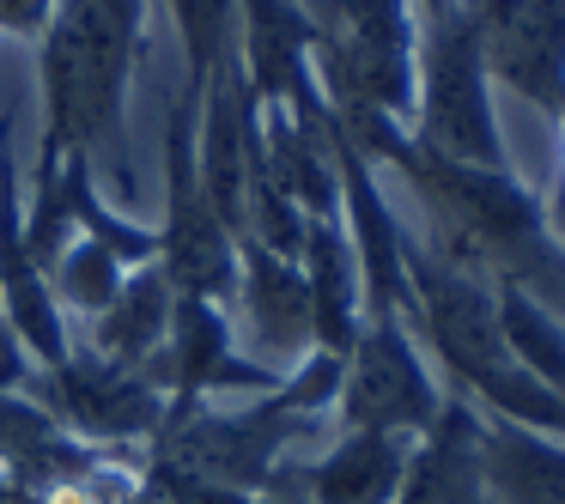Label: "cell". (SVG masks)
Listing matches in <instances>:
<instances>
[{"label":"cell","instance_id":"1","mask_svg":"<svg viewBox=\"0 0 565 504\" xmlns=\"http://www.w3.org/2000/svg\"><path fill=\"white\" fill-rule=\"evenodd\" d=\"M334 110V104H329ZM359 152L371 164L402 171V183L419 195L431 219V244L444 261L480 274V280H511L535 292L565 317V249L547 232V201L523 183L516 171H480V164H456L444 152L419 147L407 122H390L377 110H334Z\"/></svg>","mask_w":565,"mask_h":504},{"label":"cell","instance_id":"2","mask_svg":"<svg viewBox=\"0 0 565 504\" xmlns=\"http://www.w3.org/2000/svg\"><path fill=\"white\" fill-rule=\"evenodd\" d=\"M147 55V0H55V19L38 43L43 67V164L86 152L110 159L122 189L128 171V86Z\"/></svg>","mask_w":565,"mask_h":504},{"label":"cell","instance_id":"3","mask_svg":"<svg viewBox=\"0 0 565 504\" xmlns=\"http://www.w3.org/2000/svg\"><path fill=\"white\" fill-rule=\"evenodd\" d=\"M317 86L334 110H377L390 122H414V0H329V19H317Z\"/></svg>","mask_w":565,"mask_h":504},{"label":"cell","instance_id":"4","mask_svg":"<svg viewBox=\"0 0 565 504\" xmlns=\"http://www.w3.org/2000/svg\"><path fill=\"white\" fill-rule=\"evenodd\" d=\"M407 135L456 164L511 171L499 110H492V74L480 62L475 25H468L462 7L419 25V86H414V122H407Z\"/></svg>","mask_w":565,"mask_h":504},{"label":"cell","instance_id":"5","mask_svg":"<svg viewBox=\"0 0 565 504\" xmlns=\"http://www.w3.org/2000/svg\"><path fill=\"white\" fill-rule=\"evenodd\" d=\"M407 322L419 329V346L450 371L456 395H468V401H480L516 365L499 329L492 280L444 261L438 249L414 244V237H407Z\"/></svg>","mask_w":565,"mask_h":504},{"label":"cell","instance_id":"6","mask_svg":"<svg viewBox=\"0 0 565 504\" xmlns=\"http://www.w3.org/2000/svg\"><path fill=\"white\" fill-rule=\"evenodd\" d=\"M195 122L201 104L177 92L171 116H164V213H159V268L177 298H207V304L232 310L237 292V237L232 225L213 213L207 189L195 171Z\"/></svg>","mask_w":565,"mask_h":504},{"label":"cell","instance_id":"7","mask_svg":"<svg viewBox=\"0 0 565 504\" xmlns=\"http://www.w3.org/2000/svg\"><path fill=\"white\" fill-rule=\"evenodd\" d=\"M444 389L426 365L414 322L407 317H365L353 353L341 365L334 389V419L341 431H390V438H419L438 419Z\"/></svg>","mask_w":565,"mask_h":504},{"label":"cell","instance_id":"8","mask_svg":"<svg viewBox=\"0 0 565 504\" xmlns=\"http://www.w3.org/2000/svg\"><path fill=\"white\" fill-rule=\"evenodd\" d=\"M25 395L62 431L98 443V450H147L164 426V401H171L147 371L110 365L92 346H74L62 365L38 371Z\"/></svg>","mask_w":565,"mask_h":504},{"label":"cell","instance_id":"9","mask_svg":"<svg viewBox=\"0 0 565 504\" xmlns=\"http://www.w3.org/2000/svg\"><path fill=\"white\" fill-rule=\"evenodd\" d=\"M492 86L565 116V0H462Z\"/></svg>","mask_w":565,"mask_h":504},{"label":"cell","instance_id":"10","mask_svg":"<svg viewBox=\"0 0 565 504\" xmlns=\"http://www.w3.org/2000/svg\"><path fill=\"white\" fill-rule=\"evenodd\" d=\"M152 383H159L171 401H213V395H268L280 383V371L249 358L237 346L232 310L207 304V298H177L171 310V334L164 346L147 358Z\"/></svg>","mask_w":565,"mask_h":504},{"label":"cell","instance_id":"11","mask_svg":"<svg viewBox=\"0 0 565 504\" xmlns=\"http://www.w3.org/2000/svg\"><path fill=\"white\" fill-rule=\"evenodd\" d=\"M0 317L13 322V334L25 341L31 365L50 371L74 353V329L67 310L55 304L50 274L38 268L25 244V176L13 159V122L0 116Z\"/></svg>","mask_w":565,"mask_h":504},{"label":"cell","instance_id":"12","mask_svg":"<svg viewBox=\"0 0 565 504\" xmlns=\"http://www.w3.org/2000/svg\"><path fill=\"white\" fill-rule=\"evenodd\" d=\"M232 317L249 334V358L286 371L298 358L317 353V334H310V286L305 268L292 256H274V249L237 237V292H232Z\"/></svg>","mask_w":565,"mask_h":504},{"label":"cell","instance_id":"13","mask_svg":"<svg viewBox=\"0 0 565 504\" xmlns=\"http://www.w3.org/2000/svg\"><path fill=\"white\" fill-rule=\"evenodd\" d=\"M395 504H492L487 498V414L468 395H444L438 419L407 443Z\"/></svg>","mask_w":565,"mask_h":504},{"label":"cell","instance_id":"14","mask_svg":"<svg viewBox=\"0 0 565 504\" xmlns=\"http://www.w3.org/2000/svg\"><path fill=\"white\" fill-rule=\"evenodd\" d=\"M237 62L262 110L317 86V13L305 0H237Z\"/></svg>","mask_w":565,"mask_h":504},{"label":"cell","instance_id":"15","mask_svg":"<svg viewBox=\"0 0 565 504\" xmlns=\"http://www.w3.org/2000/svg\"><path fill=\"white\" fill-rule=\"evenodd\" d=\"M298 268H305V286H310V334H317V353L347 358L359 329H365V280H359V256H353L347 225L310 219Z\"/></svg>","mask_w":565,"mask_h":504},{"label":"cell","instance_id":"16","mask_svg":"<svg viewBox=\"0 0 565 504\" xmlns=\"http://www.w3.org/2000/svg\"><path fill=\"white\" fill-rule=\"evenodd\" d=\"M407 443L390 431H341L317 462H298V486L310 504H395L407 474Z\"/></svg>","mask_w":565,"mask_h":504},{"label":"cell","instance_id":"17","mask_svg":"<svg viewBox=\"0 0 565 504\" xmlns=\"http://www.w3.org/2000/svg\"><path fill=\"white\" fill-rule=\"evenodd\" d=\"M171 310H177V292L164 280V268L159 261H140V268H128L110 310H98L86 322V346L98 358H110V365L140 371L164 346V334H171Z\"/></svg>","mask_w":565,"mask_h":504},{"label":"cell","instance_id":"18","mask_svg":"<svg viewBox=\"0 0 565 504\" xmlns=\"http://www.w3.org/2000/svg\"><path fill=\"white\" fill-rule=\"evenodd\" d=\"M487 498L492 504H565V438L487 414Z\"/></svg>","mask_w":565,"mask_h":504},{"label":"cell","instance_id":"19","mask_svg":"<svg viewBox=\"0 0 565 504\" xmlns=\"http://www.w3.org/2000/svg\"><path fill=\"white\" fill-rule=\"evenodd\" d=\"M62 195H67V213H74V232H79V237L104 244L110 256H122L128 268H140V261H159V225H147L140 213L104 201L98 171H92L86 152H67V159H62Z\"/></svg>","mask_w":565,"mask_h":504},{"label":"cell","instance_id":"20","mask_svg":"<svg viewBox=\"0 0 565 504\" xmlns=\"http://www.w3.org/2000/svg\"><path fill=\"white\" fill-rule=\"evenodd\" d=\"M492 292H499V329H504L511 358L529 377H541L547 389L565 395V317L553 304H541L535 292L511 286V280H499Z\"/></svg>","mask_w":565,"mask_h":504},{"label":"cell","instance_id":"21","mask_svg":"<svg viewBox=\"0 0 565 504\" xmlns=\"http://www.w3.org/2000/svg\"><path fill=\"white\" fill-rule=\"evenodd\" d=\"M164 13L177 19L183 37V98L201 104L213 86V74L225 67V55H237V0H164Z\"/></svg>","mask_w":565,"mask_h":504},{"label":"cell","instance_id":"22","mask_svg":"<svg viewBox=\"0 0 565 504\" xmlns=\"http://www.w3.org/2000/svg\"><path fill=\"white\" fill-rule=\"evenodd\" d=\"M128 280V261L110 256L104 244H92V237H74V244L62 249V261L50 268V292L62 310H74V317H98V310H110V298L122 292Z\"/></svg>","mask_w":565,"mask_h":504},{"label":"cell","instance_id":"23","mask_svg":"<svg viewBox=\"0 0 565 504\" xmlns=\"http://www.w3.org/2000/svg\"><path fill=\"white\" fill-rule=\"evenodd\" d=\"M55 19V0H0V37H19L38 50Z\"/></svg>","mask_w":565,"mask_h":504},{"label":"cell","instance_id":"24","mask_svg":"<svg viewBox=\"0 0 565 504\" xmlns=\"http://www.w3.org/2000/svg\"><path fill=\"white\" fill-rule=\"evenodd\" d=\"M31 377H38V365H31L25 341L13 334V322L0 317V395H25Z\"/></svg>","mask_w":565,"mask_h":504},{"label":"cell","instance_id":"25","mask_svg":"<svg viewBox=\"0 0 565 504\" xmlns=\"http://www.w3.org/2000/svg\"><path fill=\"white\" fill-rule=\"evenodd\" d=\"M547 232H553V244L565 249V176L553 183V195H547Z\"/></svg>","mask_w":565,"mask_h":504},{"label":"cell","instance_id":"26","mask_svg":"<svg viewBox=\"0 0 565 504\" xmlns=\"http://www.w3.org/2000/svg\"><path fill=\"white\" fill-rule=\"evenodd\" d=\"M0 504H43V492H31L25 480H13V474H0Z\"/></svg>","mask_w":565,"mask_h":504},{"label":"cell","instance_id":"27","mask_svg":"<svg viewBox=\"0 0 565 504\" xmlns=\"http://www.w3.org/2000/svg\"><path fill=\"white\" fill-rule=\"evenodd\" d=\"M456 7H462V0H414L419 25H426V19H444V13H456Z\"/></svg>","mask_w":565,"mask_h":504},{"label":"cell","instance_id":"28","mask_svg":"<svg viewBox=\"0 0 565 504\" xmlns=\"http://www.w3.org/2000/svg\"><path fill=\"white\" fill-rule=\"evenodd\" d=\"M559 147H565V116H559ZM559 176H565V171H559Z\"/></svg>","mask_w":565,"mask_h":504}]
</instances>
